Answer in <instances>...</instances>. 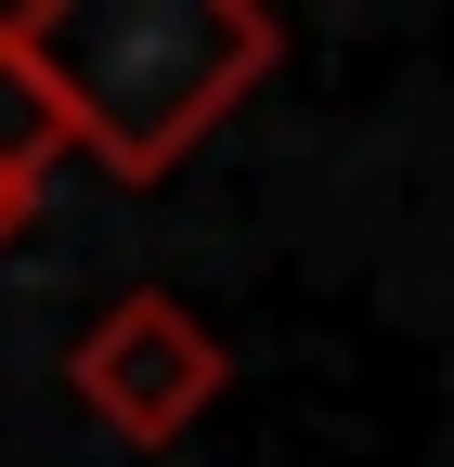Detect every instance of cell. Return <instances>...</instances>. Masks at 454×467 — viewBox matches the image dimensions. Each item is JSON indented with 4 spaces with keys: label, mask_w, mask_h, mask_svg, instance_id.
I'll list each match as a JSON object with an SVG mask.
<instances>
[{
    "label": "cell",
    "mask_w": 454,
    "mask_h": 467,
    "mask_svg": "<svg viewBox=\"0 0 454 467\" xmlns=\"http://www.w3.org/2000/svg\"><path fill=\"white\" fill-rule=\"evenodd\" d=\"M14 39L66 117V156H104L118 182H169L286 66L260 0H14Z\"/></svg>",
    "instance_id": "6da1fadb"
},
{
    "label": "cell",
    "mask_w": 454,
    "mask_h": 467,
    "mask_svg": "<svg viewBox=\"0 0 454 467\" xmlns=\"http://www.w3.org/2000/svg\"><path fill=\"white\" fill-rule=\"evenodd\" d=\"M221 377H234V350L208 337V312H182L169 285H130V299H104L91 325H78V350H66V389H78V416H104L118 441H182L208 402H221Z\"/></svg>",
    "instance_id": "7a4b0ae2"
},
{
    "label": "cell",
    "mask_w": 454,
    "mask_h": 467,
    "mask_svg": "<svg viewBox=\"0 0 454 467\" xmlns=\"http://www.w3.org/2000/svg\"><path fill=\"white\" fill-rule=\"evenodd\" d=\"M52 169H66V117H52L14 14H0V221H14V234H26V208L52 195Z\"/></svg>",
    "instance_id": "3957f363"
},
{
    "label": "cell",
    "mask_w": 454,
    "mask_h": 467,
    "mask_svg": "<svg viewBox=\"0 0 454 467\" xmlns=\"http://www.w3.org/2000/svg\"><path fill=\"white\" fill-rule=\"evenodd\" d=\"M0 247H14V221H0Z\"/></svg>",
    "instance_id": "277c9868"
}]
</instances>
